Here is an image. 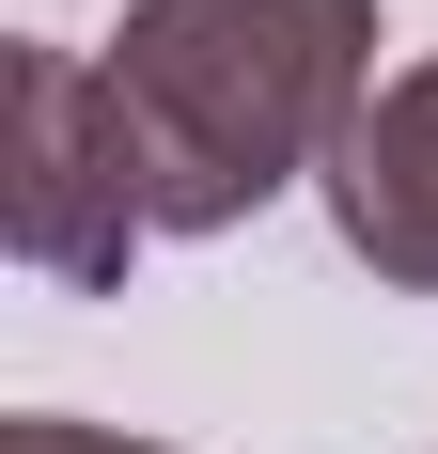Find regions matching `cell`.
I'll return each mask as SVG.
<instances>
[{
    "label": "cell",
    "mask_w": 438,
    "mask_h": 454,
    "mask_svg": "<svg viewBox=\"0 0 438 454\" xmlns=\"http://www.w3.org/2000/svg\"><path fill=\"white\" fill-rule=\"evenodd\" d=\"M16 454H126V439H79V423H16Z\"/></svg>",
    "instance_id": "cell-4"
},
{
    "label": "cell",
    "mask_w": 438,
    "mask_h": 454,
    "mask_svg": "<svg viewBox=\"0 0 438 454\" xmlns=\"http://www.w3.org/2000/svg\"><path fill=\"white\" fill-rule=\"evenodd\" d=\"M329 204H345V251H360V267L438 282V63H423V79H392V94L345 126Z\"/></svg>",
    "instance_id": "cell-3"
},
{
    "label": "cell",
    "mask_w": 438,
    "mask_h": 454,
    "mask_svg": "<svg viewBox=\"0 0 438 454\" xmlns=\"http://www.w3.org/2000/svg\"><path fill=\"white\" fill-rule=\"evenodd\" d=\"M141 235H157V188H141L126 94L63 47H32L16 63V251L47 282H126Z\"/></svg>",
    "instance_id": "cell-2"
},
{
    "label": "cell",
    "mask_w": 438,
    "mask_h": 454,
    "mask_svg": "<svg viewBox=\"0 0 438 454\" xmlns=\"http://www.w3.org/2000/svg\"><path fill=\"white\" fill-rule=\"evenodd\" d=\"M376 0H141L126 16V94L157 235L251 220L298 157H345V126L376 110Z\"/></svg>",
    "instance_id": "cell-1"
}]
</instances>
